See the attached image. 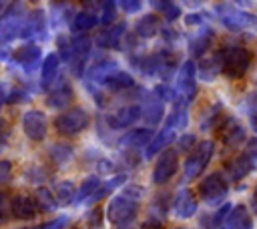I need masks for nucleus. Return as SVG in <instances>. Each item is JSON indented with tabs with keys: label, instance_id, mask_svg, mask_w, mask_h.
<instances>
[{
	"label": "nucleus",
	"instance_id": "16",
	"mask_svg": "<svg viewBox=\"0 0 257 229\" xmlns=\"http://www.w3.org/2000/svg\"><path fill=\"white\" fill-rule=\"evenodd\" d=\"M72 98H74L72 86H70L66 80H62L58 86H54V88L48 92V96H46V106H50V108H66V106L72 102Z\"/></svg>",
	"mask_w": 257,
	"mask_h": 229
},
{
	"label": "nucleus",
	"instance_id": "36",
	"mask_svg": "<svg viewBox=\"0 0 257 229\" xmlns=\"http://www.w3.org/2000/svg\"><path fill=\"white\" fill-rule=\"evenodd\" d=\"M48 155H50V159H52L56 165H66V163L72 161L74 151H72V147L66 145V143H54V145H50Z\"/></svg>",
	"mask_w": 257,
	"mask_h": 229
},
{
	"label": "nucleus",
	"instance_id": "24",
	"mask_svg": "<svg viewBox=\"0 0 257 229\" xmlns=\"http://www.w3.org/2000/svg\"><path fill=\"white\" fill-rule=\"evenodd\" d=\"M217 74H221V50L209 58H203L201 64L197 66V76L203 82H213L217 78Z\"/></svg>",
	"mask_w": 257,
	"mask_h": 229
},
{
	"label": "nucleus",
	"instance_id": "37",
	"mask_svg": "<svg viewBox=\"0 0 257 229\" xmlns=\"http://www.w3.org/2000/svg\"><path fill=\"white\" fill-rule=\"evenodd\" d=\"M151 6L153 8H157L169 22H173V20H177L179 16H181V8H179V4H175V2H169V0H155V2H151Z\"/></svg>",
	"mask_w": 257,
	"mask_h": 229
},
{
	"label": "nucleus",
	"instance_id": "54",
	"mask_svg": "<svg viewBox=\"0 0 257 229\" xmlns=\"http://www.w3.org/2000/svg\"><path fill=\"white\" fill-rule=\"evenodd\" d=\"M255 84H257V78H255Z\"/></svg>",
	"mask_w": 257,
	"mask_h": 229
},
{
	"label": "nucleus",
	"instance_id": "48",
	"mask_svg": "<svg viewBox=\"0 0 257 229\" xmlns=\"http://www.w3.org/2000/svg\"><path fill=\"white\" fill-rule=\"evenodd\" d=\"M177 141H179V151H189L191 145L195 143V137H193V135H185V137H181V139H177Z\"/></svg>",
	"mask_w": 257,
	"mask_h": 229
},
{
	"label": "nucleus",
	"instance_id": "52",
	"mask_svg": "<svg viewBox=\"0 0 257 229\" xmlns=\"http://www.w3.org/2000/svg\"><path fill=\"white\" fill-rule=\"evenodd\" d=\"M251 127H253L255 133H257V117H251Z\"/></svg>",
	"mask_w": 257,
	"mask_h": 229
},
{
	"label": "nucleus",
	"instance_id": "22",
	"mask_svg": "<svg viewBox=\"0 0 257 229\" xmlns=\"http://www.w3.org/2000/svg\"><path fill=\"white\" fill-rule=\"evenodd\" d=\"M223 227L225 229H253V217L245 205H235Z\"/></svg>",
	"mask_w": 257,
	"mask_h": 229
},
{
	"label": "nucleus",
	"instance_id": "7",
	"mask_svg": "<svg viewBox=\"0 0 257 229\" xmlns=\"http://www.w3.org/2000/svg\"><path fill=\"white\" fill-rule=\"evenodd\" d=\"M197 64L193 60H185L177 72V80H175V90L181 98H185L187 102L197 94Z\"/></svg>",
	"mask_w": 257,
	"mask_h": 229
},
{
	"label": "nucleus",
	"instance_id": "53",
	"mask_svg": "<svg viewBox=\"0 0 257 229\" xmlns=\"http://www.w3.org/2000/svg\"><path fill=\"white\" fill-rule=\"evenodd\" d=\"M179 229H187V227H179Z\"/></svg>",
	"mask_w": 257,
	"mask_h": 229
},
{
	"label": "nucleus",
	"instance_id": "9",
	"mask_svg": "<svg viewBox=\"0 0 257 229\" xmlns=\"http://www.w3.org/2000/svg\"><path fill=\"white\" fill-rule=\"evenodd\" d=\"M22 123V131L24 135L30 139V141H42L46 137V131H48V121H46V114L42 110H26L20 119Z\"/></svg>",
	"mask_w": 257,
	"mask_h": 229
},
{
	"label": "nucleus",
	"instance_id": "35",
	"mask_svg": "<svg viewBox=\"0 0 257 229\" xmlns=\"http://www.w3.org/2000/svg\"><path fill=\"white\" fill-rule=\"evenodd\" d=\"M54 197H56L58 205H70V203H74L76 189H74L72 181H58L54 185Z\"/></svg>",
	"mask_w": 257,
	"mask_h": 229
},
{
	"label": "nucleus",
	"instance_id": "5",
	"mask_svg": "<svg viewBox=\"0 0 257 229\" xmlns=\"http://www.w3.org/2000/svg\"><path fill=\"white\" fill-rule=\"evenodd\" d=\"M213 153H215V143L213 141H201L197 147H195V151H191L189 153V157L185 159V165H183V169H185V179H195V177H199L203 171H205V167L209 165V161L213 159Z\"/></svg>",
	"mask_w": 257,
	"mask_h": 229
},
{
	"label": "nucleus",
	"instance_id": "49",
	"mask_svg": "<svg viewBox=\"0 0 257 229\" xmlns=\"http://www.w3.org/2000/svg\"><path fill=\"white\" fill-rule=\"evenodd\" d=\"M8 86H6V82H0V106L6 102V98H8Z\"/></svg>",
	"mask_w": 257,
	"mask_h": 229
},
{
	"label": "nucleus",
	"instance_id": "34",
	"mask_svg": "<svg viewBox=\"0 0 257 229\" xmlns=\"http://www.w3.org/2000/svg\"><path fill=\"white\" fill-rule=\"evenodd\" d=\"M124 181H126V175H114L112 179H108V181H104V183H100V187H98V191L88 199V203H96V201H100L102 197H106L108 193H112L116 187H122L124 185Z\"/></svg>",
	"mask_w": 257,
	"mask_h": 229
},
{
	"label": "nucleus",
	"instance_id": "11",
	"mask_svg": "<svg viewBox=\"0 0 257 229\" xmlns=\"http://www.w3.org/2000/svg\"><path fill=\"white\" fill-rule=\"evenodd\" d=\"M46 14L44 10L36 8L32 12L26 14L24 18V26H22V32H20V40H32V38H44L46 36Z\"/></svg>",
	"mask_w": 257,
	"mask_h": 229
},
{
	"label": "nucleus",
	"instance_id": "4",
	"mask_svg": "<svg viewBox=\"0 0 257 229\" xmlns=\"http://www.w3.org/2000/svg\"><path fill=\"white\" fill-rule=\"evenodd\" d=\"M90 123V114L86 108L82 106H72L68 110H64L62 114H58L54 119V127L60 135L64 137H72V135H78L82 133Z\"/></svg>",
	"mask_w": 257,
	"mask_h": 229
},
{
	"label": "nucleus",
	"instance_id": "18",
	"mask_svg": "<svg viewBox=\"0 0 257 229\" xmlns=\"http://www.w3.org/2000/svg\"><path fill=\"white\" fill-rule=\"evenodd\" d=\"M126 32V24L124 22H118L114 26H106L102 32L96 34V46H102V48H118L120 46V38L124 36Z\"/></svg>",
	"mask_w": 257,
	"mask_h": 229
},
{
	"label": "nucleus",
	"instance_id": "43",
	"mask_svg": "<svg viewBox=\"0 0 257 229\" xmlns=\"http://www.w3.org/2000/svg\"><path fill=\"white\" fill-rule=\"evenodd\" d=\"M118 6H120L126 14H137V12L143 8V2H139V0H122V2H118Z\"/></svg>",
	"mask_w": 257,
	"mask_h": 229
},
{
	"label": "nucleus",
	"instance_id": "3",
	"mask_svg": "<svg viewBox=\"0 0 257 229\" xmlns=\"http://www.w3.org/2000/svg\"><path fill=\"white\" fill-rule=\"evenodd\" d=\"M251 64V52L243 46H229L221 50V72L229 78H239Z\"/></svg>",
	"mask_w": 257,
	"mask_h": 229
},
{
	"label": "nucleus",
	"instance_id": "51",
	"mask_svg": "<svg viewBox=\"0 0 257 229\" xmlns=\"http://www.w3.org/2000/svg\"><path fill=\"white\" fill-rule=\"evenodd\" d=\"M251 205H253V211L257 215V185H255V191H253V199H251Z\"/></svg>",
	"mask_w": 257,
	"mask_h": 229
},
{
	"label": "nucleus",
	"instance_id": "28",
	"mask_svg": "<svg viewBox=\"0 0 257 229\" xmlns=\"http://www.w3.org/2000/svg\"><path fill=\"white\" fill-rule=\"evenodd\" d=\"M247 135H245V129L241 123H237L235 119H229L225 123V131H223V143L229 147V149H237L241 147V143H245Z\"/></svg>",
	"mask_w": 257,
	"mask_h": 229
},
{
	"label": "nucleus",
	"instance_id": "45",
	"mask_svg": "<svg viewBox=\"0 0 257 229\" xmlns=\"http://www.w3.org/2000/svg\"><path fill=\"white\" fill-rule=\"evenodd\" d=\"M243 106H245V110H247V112H249L251 117H257V92L249 94V96L245 98Z\"/></svg>",
	"mask_w": 257,
	"mask_h": 229
},
{
	"label": "nucleus",
	"instance_id": "29",
	"mask_svg": "<svg viewBox=\"0 0 257 229\" xmlns=\"http://www.w3.org/2000/svg\"><path fill=\"white\" fill-rule=\"evenodd\" d=\"M159 30H161V20L155 14H145L135 24V32L141 38H153L159 34Z\"/></svg>",
	"mask_w": 257,
	"mask_h": 229
},
{
	"label": "nucleus",
	"instance_id": "32",
	"mask_svg": "<svg viewBox=\"0 0 257 229\" xmlns=\"http://www.w3.org/2000/svg\"><path fill=\"white\" fill-rule=\"evenodd\" d=\"M104 86H106L108 90H112V92L126 90V88H133V86H135V78H133V74H128V72H124V70H116V72H112V76L106 80Z\"/></svg>",
	"mask_w": 257,
	"mask_h": 229
},
{
	"label": "nucleus",
	"instance_id": "15",
	"mask_svg": "<svg viewBox=\"0 0 257 229\" xmlns=\"http://www.w3.org/2000/svg\"><path fill=\"white\" fill-rule=\"evenodd\" d=\"M175 139H177V131L163 127V131H159V133L151 139V143L147 145V149H145V159H153L155 155H161L163 151H167V147H169Z\"/></svg>",
	"mask_w": 257,
	"mask_h": 229
},
{
	"label": "nucleus",
	"instance_id": "20",
	"mask_svg": "<svg viewBox=\"0 0 257 229\" xmlns=\"http://www.w3.org/2000/svg\"><path fill=\"white\" fill-rule=\"evenodd\" d=\"M36 211H38L36 201L32 197H28V195H16L10 201V213L16 219H34Z\"/></svg>",
	"mask_w": 257,
	"mask_h": 229
},
{
	"label": "nucleus",
	"instance_id": "1",
	"mask_svg": "<svg viewBox=\"0 0 257 229\" xmlns=\"http://www.w3.org/2000/svg\"><path fill=\"white\" fill-rule=\"evenodd\" d=\"M145 191L141 185H124L122 193L114 195L106 205V219L114 229H131L141 211V199Z\"/></svg>",
	"mask_w": 257,
	"mask_h": 229
},
{
	"label": "nucleus",
	"instance_id": "38",
	"mask_svg": "<svg viewBox=\"0 0 257 229\" xmlns=\"http://www.w3.org/2000/svg\"><path fill=\"white\" fill-rule=\"evenodd\" d=\"M221 110H223V104H221V102H215V104H211V106H209V110L205 112V117L201 119V131H207V129H211V127L215 125V121L221 117Z\"/></svg>",
	"mask_w": 257,
	"mask_h": 229
},
{
	"label": "nucleus",
	"instance_id": "41",
	"mask_svg": "<svg viewBox=\"0 0 257 229\" xmlns=\"http://www.w3.org/2000/svg\"><path fill=\"white\" fill-rule=\"evenodd\" d=\"M28 98H30V94H28L24 88H12V90L8 92L6 102H8V104H16V102H24V100H28Z\"/></svg>",
	"mask_w": 257,
	"mask_h": 229
},
{
	"label": "nucleus",
	"instance_id": "27",
	"mask_svg": "<svg viewBox=\"0 0 257 229\" xmlns=\"http://www.w3.org/2000/svg\"><path fill=\"white\" fill-rule=\"evenodd\" d=\"M98 22H100V18L96 16V12H92V10H80V12H76V14L72 16V20H70V30L80 36L82 32L92 30Z\"/></svg>",
	"mask_w": 257,
	"mask_h": 229
},
{
	"label": "nucleus",
	"instance_id": "56",
	"mask_svg": "<svg viewBox=\"0 0 257 229\" xmlns=\"http://www.w3.org/2000/svg\"><path fill=\"white\" fill-rule=\"evenodd\" d=\"M34 229H36V227H34Z\"/></svg>",
	"mask_w": 257,
	"mask_h": 229
},
{
	"label": "nucleus",
	"instance_id": "55",
	"mask_svg": "<svg viewBox=\"0 0 257 229\" xmlns=\"http://www.w3.org/2000/svg\"><path fill=\"white\" fill-rule=\"evenodd\" d=\"M219 229H225V227H219Z\"/></svg>",
	"mask_w": 257,
	"mask_h": 229
},
{
	"label": "nucleus",
	"instance_id": "14",
	"mask_svg": "<svg viewBox=\"0 0 257 229\" xmlns=\"http://www.w3.org/2000/svg\"><path fill=\"white\" fill-rule=\"evenodd\" d=\"M141 119V104H124L118 110H114L112 114L106 117V123L110 129H124L131 127L133 123H137Z\"/></svg>",
	"mask_w": 257,
	"mask_h": 229
},
{
	"label": "nucleus",
	"instance_id": "44",
	"mask_svg": "<svg viewBox=\"0 0 257 229\" xmlns=\"http://www.w3.org/2000/svg\"><path fill=\"white\" fill-rule=\"evenodd\" d=\"M185 24L187 26H205V16L201 12H193V14H187L185 16Z\"/></svg>",
	"mask_w": 257,
	"mask_h": 229
},
{
	"label": "nucleus",
	"instance_id": "31",
	"mask_svg": "<svg viewBox=\"0 0 257 229\" xmlns=\"http://www.w3.org/2000/svg\"><path fill=\"white\" fill-rule=\"evenodd\" d=\"M34 201H36V207L44 213H52L58 209V201L54 197V193L46 187H38L36 193H34Z\"/></svg>",
	"mask_w": 257,
	"mask_h": 229
},
{
	"label": "nucleus",
	"instance_id": "42",
	"mask_svg": "<svg viewBox=\"0 0 257 229\" xmlns=\"http://www.w3.org/2000/svg\"><path fill=\"white\" fill-rule=\"evenodd\" d=\"M8 215H10V203H8L6 193L0 191V225H4L8 221Z\"/></svg>",
	"mask_w": 257,
	"mask_h": 229
},
{
	"label": "nucleus",
	"instance_id": "6",
	"mask_svg": "<svg viewBox=\"0 0 257 229\" xmlns=\"http://www.w3.org/2000/svg\"><path fill=\"white\" fill-rule=\"evenodd\" d=\"M215 12L219 14L221 22L229 30H243L257 24V16L247 10H237L231 4H215Z\"/></svg>",
	"mask_w": 257,
	"mask_h": 229
},
{
	"label": "nucleus",
	"instance_id": "33",
	"mask_svg": "<svg viewBox=\"0 0 257 229\" xmlns=\"http://www.w3.org/2000/svg\"><path fill=\"white\" fill-rule=\"evenodd\" d=\"M231 209H233V205L225 201L221 207H217V211L211 217H205V221L201 223L203 229H219V227H223L227 217H229V213H231Z\"/></svg>",
	"mask_w": 257,
	"mask_h": 229
},
{
	"label": "nucleus",
	"instance_id": "12",
	"mask_svg": "<svg viewBox=\"0 0 257 229\" xmlns=\"http://www.w3.org/2000/svg\"><path fill=\"white\" fill-rule=\"evenodd\" d=\"M116 70H118V66H116L114 60H100V62H96L94 66L88 68L84 82H86V86L90 88V92L94 94L96 88H98V86H104L106 80H108V78L112 76V72H116Z\"/></svg>",
	"mask_w": 257,
	"mask_h": 229
},
{
	"label": "nucleus",
	"instance_id": "2",
	"mask_svg": "<svg viewBox=\"0 0 257 229\" xmlns=\"http://www.w3.org/2000/svg\"><path fill=\"white\" fill-rule=\"evenodd\" d=\"M199 195L207 207H221L229 195V185H227L223 173L215 171V173L207 175L199 185Z\"/></svg>",
	"mask_w": 257,
	"mask_h": 229
},
{
	"label": "nucleus",
	"instance_id": "21",
	"mask_svg": "<svg viewBox=\"0 0 257 229\" xmlns=\"http://www.w3.org/2000/svg\"><path fill=\"white\" fill-rule=\"evenodd\" d=\"M24 18L26 16H6V18L0 20V44L20 38V32H22V26H24Z\"/></svg>",
	"mask_w": 257,
	"mask_h": 229
},
{
	"label": "nucleus",
	"instance_id": "39",
	"mask_svg": "<svg viewBox=\"0 0 257 229\" xmlns=\"http://www.w3.org/2000/svg\"><path fill=\"white\" fill-rule=\"evenodd\" d=\"M116 6H118V2H100V8H102V14H100V22L102 24H106V26H110L112 24V20H114V16H116Z\"/></svg>",
	"mask_w": 257,
	"mask_h": 229
},
{
	"label": "nucleus",
	"instance_id": "50",
	"mask_svg": "<svg viewBox=\"0 0 257 229\" xmlns=\"http://www.w3.org/2000/svg\"><path fill=\"white\" fill-rule=\"evenodd\" d=\"M8 56H10V50L4 44H0V60H8Z\"/></svg>",
	"mask_w": 257,
	"mask_h": 229
},
{
	"label": "nucleus",
	"instance_id": "13",
	"mask_svg": "<svg viewBox=\"0 0 257 229\" xmlns=\"http://www.w3.org/2000/svg\"><path fill=\"white\" fill-rule=\"evenodd\" d=\"M199 209V203L197 199L193 197V193L187 189V187H181L171 203V213L177 217V219H191Z\"/></svg>",
	"mask_w": 257,
	"mask_h": 229
},
{
	"label": "nucleus",
	"instance_id": "19",
	"mask_svg": "<svg viewBox=\"0 0 257 229\" xmlns=\"http://www.w3.org/2000/svg\"><path fill=\"white\" fill-rule=\"evenodd\" d=\"M58 68H60V56H58V52H48L42 58V66H40V86L42 88H48L56 80Z\"/></svg>",
	"mask_w": 257,
	"mask_h": 229
},
{
	"label": "nucleus",
	"instance_id": "10",
	"mask_svg": "<svg viewBox=\"0 0 257 229\" xmlns=\"http://www.w3.org/2000/svg\"><path fill=\"white\" fill-rule=\"evenodd\" d=\"M12 58H14V62H16L24 72H34L38 66H42V62H40V58H42V48H40L38 44L28 42V44H22L20 48H16V50L12 52Z\"/></svg>",
	"mask_w": 257,
	"mask_h": 229
},
{
	"label": "nucleus",
	"instance_id": "47",
	"mask_svg": "<svg viewBox=\"0 0 257 229\" xmlns=\"http://www.w3.org/2000/svg\"><path fill=\"white\" fill-rule=\"evenodd\" d=\"M8 133H10V129H8L6 121H2V119H0V151L6 147V141H8Z\"/></svg>",
	"mask_w": 257,
	"mask_h": 229
},
{
	"label": "nucleus",
	"instance_id": "25",
	"mask_svg": "<svg viewBox=\"0 0 257 229\" xmlns=\"http://www.w3.org/2000/svg\"><path fill=\"white\" fill-rule=\"evenodd\" d=\"M255 165H257V161L249 155V153H241L231 165H229V177L233 179V181H241V179H245L253 169H255Z\"/></svg>",
	"mask_w": 257,
	"mask_h": 229
},
{
	"label": "nucleus",
	"instance_id": "26",
	"mask_svg": "<svg viewBox=\"0 0 257 229\" xmlns=\"http://www.w3.org/2000/svg\"><path fill=\"white\" fill-rule=\"evenodd\" d=\"M211 38H213V28H209V26H201L199 32H197V34L191 38V42H189V54H191L193 58L203 56V54L209 50Z\"/></svg>",
	"mask_w": 257,
	"mask_h": 229
},
{
	"label": "nucleus",
	"instance_id": "8",
	"mask_svg": "<svg viewBox=\"0 0 257 229\" xmlns=\"http://www.w3.org/2000/svg\"><path fill=\"white\" fill-rule=\"evenodd\" d=\"M179 169V155L173 149H167L161 153V157L155 163V171H153V183L155 185H165L169 179H173V175Z\"/></svg>",
	"mask_w": 257,
	"mask_h": 229
},
{
	"label": "nucleus",
	"instance_id": "17",
	"mask_svg": "<svg viewBox=\"0 0 257 229\" xmlns=\"http://www.w3.org/2000/svg\"><path fill=\"white\" fill-rule=\"evenodd\" d=\"M165 117V102L159 100L153 92L147 96L145 104L141 106V119L147 123V125H159Z\"/></svg>",
	"mask_w": 257,
	"mask_h": 229
},
{
	"label": "nucleus",
	"instance_id": "46",
	"mask_svg": "<svg viewBox=\"0 0 257 229\" xmlns=\"http://www.w3.org/2000/svg\"><path fill=\"white\" fill-rule=\"evenodd\" d=\"M12 175V163L10 161H0V183H6Z\"/></svg>",
	"mask_w": 257,
	"mask_h": 229
},
{
	"label": "nucleus",
	"instance_id": "23",
	"mask_svg": "<svg viewBox=\"0 0 257 229\" xmlns=\"http://www.w3.org/2000/svg\"><path fill=\"white\" fill-rule=\"evenodd\" d=\"M155 135H153V131L151 129H131L120 141H118V145L126 151H131V149H141V147H145V145H149L151 143V139H153Z\"/></svg>",
	"mask_w": 257,
	"mask_h": 229
},
{
	"label": "nucleus",
	"instance_id": "40",
	"mask_svg": "<svg viewBox=\"0 0 257 229\" xmlns=\"http://www.w3.org/2000/svg\"><path fill=\"white\" fill-rule=\"evenodd\" d=\"M68 221H70V217H68V215H58L56 219H50V221L42 223V225H40V227H36V229H64V227L68 225Z\"/></svg>",
	"mask_w": 257,
	"mask_h": 229
},
{
	"label": "nucleus",
	"instance_id": "30",
	"mask_svg": "<svg viewBox=\"0 0 257 229\" xmlns=\"http://www.w3.org/2000/svg\"><path fill=\"white\" fill-rule=\"evenodd\" d=\"M100 179L96 177V175H88L82 183H80V187H78V191H76V197H74V205H80V203H88V199L98 191V187H100Z\"/></svg>",
	"mask_w": 257,
	"mask_h": 229
}]
</instances>
